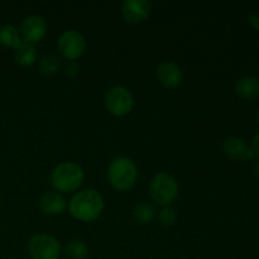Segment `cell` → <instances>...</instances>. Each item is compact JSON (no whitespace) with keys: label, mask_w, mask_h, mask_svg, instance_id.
<instances>
[{"label":"cell","mask_w":259,"mask_h":259,"mask_svg":"<svg viewBox=\"0 0 259 259\" xmlns=\"http://www.w3.org/2000/svg\"><path fill=\"white\" fill-rule=\"evenodd\" d=\"M68 211L73 219L91 223L99 219L104 211V199L100 192L94 189H85L76 192L68 202Z\"/></svg>","instance_id":"1"},{"label":"cell","mask_w":259,"mask_h":259,"mask_svg":"<svg viewBox=\"0 0 259 259\" xmlns=\"http://www.w3.org/2000/svg\"><path fill=\"white\" fill-rule=\"evenodd\" d=\"M85 180L82 167L75 162H62L51 172V184L57 192L67 194L78 190Z\"/></svg>","instance_id":"2"},{"label":"cell","mask_w":259,"mask_h":259,"mask_svg":"<svg viewBox=\"0 0 259 259\" xmlns=\"http://www.w3.org/2000/svg\"><path fill=\"white\" fill-rule=\"evenodd\" d=\"M108 179L115 190L128 191L136 185L138 179L137 164L128 157H116L109 164Z\"/></svg>","instance_id":"3"},{"label":"cell","mask_w":259,"mask_h":259,"mask_svg":"<svg viewBox=\"0 0 259 259\" xmlns=\"http://www.w3.org/2000/svg\"><path fill=\"white\" fill-rule=\"evenodd\" d=\"M179 182L176 181L174 176L166 172H159L154 175L149 184V194L161 206H171L172 202L176 201L179 197Z\"/></svg>","instance_id":"4"},{"label":"cell","mask_w":259,"mask_h":259,"mask_svg":"<svg viewBox=\"0 0 259 259\" xmlns=\"http://www.w3.org/2000/svg\"><path fill=\"white\" fill-rule=\"evenodd\" d=\"M104 105L111 115L125 116L131 113L134 106L133 94L125 86H113L104 96Z\"/></svg>","instance_id":"5"},{"label":"cell","mask_w":259,"mask_h":259,"mask_svg":"<svg viewBox=\"0 0 259 259\" xmlns=\"http://www.w3.org/2000/svg\"><path fill=\"white\" fill-rule=\"evenodd\" d=\"M28 254L30 259H58L61 244L53 235L35 234L28 243Z\"/></svg>","instance_id":"6"},{"label":"cell","mask_w":259,"mask_h":259,"mask_svg":"<svg viewBox=\"0 0 259 259\" xmlns=\"http://www.w3.org/2000/svg\"><path fill=\"white\" fill-rule=\"evenodd\" d=\"M58 51L68 61L80 58L86 51V40L77 30H66L58 37Z\"/></svg>","instance_id":"7"},{"label":"cell","mask_w":259,"mask_h":259,"mask_svg":"<svg viewBox=\"0 0 259 259\" xmlns=\"http://www.w3.org/2000/svg\"><path fill=\"white\" fill-rule=\"evenodd\" d=\"M19 32L23 42L30 43V45L39 43L47 33V23L40 15H28L23 19Z\"/></svg>","instance_id":"8"},{"label":"cell","mask_w":259,"mask_h":259,"mask_svg":"<svg viewBox=\"0 0 259 259\" xmlns=\"http://www.w3.org/2000/svg\"><path fill=\"white\" fill-rule=\"evenodd\" d=\"M156 75L159 83L167 89H177L184 82V71L172 61H163L159 63Z\"/></svg>","instance_id":"9"},{"label":"cell","mask_w":259,"mask_h":259,"mask_svg":"<svg viewBox=\"0 0 259 259\" xmlns=\"http://www.w3.org/2000/svg\"><path fill=\"white\" fill-rule=\"evenodd\" d=\"M152 3L148 0H125L121 4L124 19L131 24L144 22L151 14Z\"/></svg>","instance_id":"10"},{"label":"cell","mask_w":259,"mask_h":259,"mask_svg":"<svg viewBox=\"0 0 259 259\" xmlns=\"http://www.w3.org/2000/svg\"><path fill=\"white\" fill-rule=\"evenodd\" d=\"M38 206H39L40 211L46 215H60L67 209L68 204L67 200L57 191H50L46 192L40 196L39 201H38Z\"/></svg>","instance_id":"11"},{"label":"cell","mask_w":259,"mask_h":259,"mask_svg":"<svg viewBox=\"0 0 259 259\" xmlns=\"http://www.w3.org/2000/svg\"><path fill=\"white\" fill-rule=\"evenodd\" d=\"M223 149L229 158L235 161H245L255 157L247 142L239 137H230L225 139L223 143Z\"/></svg>","instance_id":"12"},{"label":"cell","mask_w":259,"mask_h":259,"mask_svg":"<svg viewBox=\"0 0 259 259\" xmlns=\"http://www.w3.org/2000/svg\"><path fill=\"white\" fill-rule=\"evenodd\" d=\"M235 94L245 100H255L259 98V78L255 76H243L234 85Z\"/></svg>","instance_id":"13"},{"label":"cell","mask_w":259,"mask_h":259,"mask_svg":"<svg viewBox=\"0 0 259 259\" xmlns=\"http://www.w3.org/2000/svg\"><path fill=\"white\" fill-rule=\"evenodd\" d=\"M14 60L23 67H30L37 61V51L30 43L22 42L14 51Z\"/></svg>","instance_id":"14"},{"label":"cell","mask_w":259,"mask_h":259,"mask_svg":"<svg viewBox=\"0 0 259 259\" xmlns=\"http://www.w3.org/2000/svg\"><path fill=\"white\" fill-rule=\"evenodd\" d=\"M22 42V35L17 27L12 24L0 25V46L15 50Z\"/></svg>","instance_id":"15"},{"label":"cell","mask_w":259,"mask_h":259,"mask_svg":"<svg viewBox=\"0 0 259 259\" xmlns=\"http://www.w3.org/2000/svg\"><path fill=\"white\" fill-rule=\"evenodd\" d=\"M61 68V60L56 55H46L45 57L40 58L38 63V70L45 76H52L57 73Z\"/></svg>","instance_id":"16"},{"label":"cell","mask_w":259,"mask_h":259,"mask_svg":"<svg viewBox=\"0 0 259 259\" xmlns=\"http://www.w3.org/2000/svg\"><path fill=\"white\" fill-rule=\"evenodd\" d=\"M154 217H156V210L152 205L142 202L134 206L133 218L139 224H149L154 219Z\"/></svg>","instance_id":"17"},{"label":"cell","mask_w":259,"mask_h":259,"mask_svg":"<svg viewBox=\"0 0 259 259\" xmlns=\"http://www.w3.org/2000/svg\"><path fill=\"white\" fill-rule=\"evenodd\" d=\"M65 252L71 259H86L89 255V247L82 240L73 239L66 245Z\"/></svg>","instance_id":"18"},{"label":"cell","mask_w":259,"mask_h":259,"mask_svg":"<svg viewBox=\"0 0 259 259\" xmlns=\"http://www.w3.org/2000/svg\"><path fill=\"white\" fill-rule=\"evenodd\" d=\"M158 220L164 227H174L177 222V211L172 206H163L158 214Z\"/></svg>","instance_id":"19"},{"label":"cell","mask_w":259,"mask_h":259,"mask_svg":"<svg viewBox=\"0 0 259 259\" xmlns=\"http://www.w3.org/2000/svg\"><path fill=\"white\" fill-rule=\"evenodd\" d=\"M78 72V66L76 65L75 61H68L65 67V73L68 76H75Z\"/></svg>","instance_id":"20"},{"label":"cell","mask_w":259,"mask_h":259,"mask_svg":"<svg viewBox=\"0 0 259 259\" xmlns=\"http://www.w3.org/2000/svg\"><path fill=\"white\" fill-rule=\"evenodd\" d=\"M250 148H252L253 153H254V156H257L259 158V132L257 134L254 136V138H253L252 141V146H250Z\"/></svg>","instance_id":"21"},{"label":"cell","mask_w":259,"mask_h":259,"mask_svg":"<svg viewBox=\"0 0 259 259\" xmlns=\"http://www.w3.org/2000/svg\"><path fill=\"white\" fill-rule=\"evenodd\" d=\"M249 22L254 25L255 28L259 29V15L258 14H250L249 15Z\"/></svg>","instance_id":"22"},{"label":"cell","mask_w":259,"mask_h":259,"mask_svg":"<svg viewBox=\"0 0 259 259\" xmlns=\"http://www.w3.org/2000/svg\"><path fill=\"white\" fill-rule=\"evenodd\" d=\"M257 118H258V120H259V109H258V113H257Z\"/></svg>","instance_id":"23"}]
</instances>
